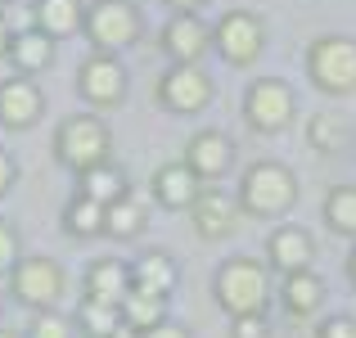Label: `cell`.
I'll return each instance as SVG.
<instances>
[{
  "mask_svg": "<svg viewBox=\"0 0 356 338\" xmlns=\"http://www.w3.org/2000/svg\"><path fill=\"white\" fill-rule=\"evenodd\" d=\"M212 298L217 307L235 321V316H266L270 303V266L257 257H226L212 275Z\"/></svg>",
  "mask_w": 356,
  "mask_h": 338,
  "instance_id": "1",
  "label": "cell"
},
{
  "mask_svg": "<svg viewBox=\"0 0 356 338\" xmlns=\"http://www.w3.org/2000/svg\"><path fill=\"white\" fill-rule=\"evenodd\" d=\"M108 158H113V131L99 113H68L54 127V163L63 172L81 176L90 167L108 163Z\"/></svg>",
  "mask_w": 356,
  "mask_h": 338,
  "instance_id": "2",
  "label": "cell"
},
{
  "mask_svg": "<svg viewBox=\"0 0 356 338\" xmlns=\"http://www.w3.org/2000/svg\"><path fill=\"white\" fill-rule=\"evenodd\" d=\"M235 199H239L243 217H257V221L284 217L298 203V176L289 172L284 163H275V158H261V163L243 167Z\"/></svg>",
  "mask_w": 356,
  "mask_h": 338,
  "instance_id": "3",
  "label": "cell"
},
{
  "mask_svg": "<svg viewBox=\"0 0 356 338\" xmlns=\"http://www.w3.org/2000/svg\"><path fill=\"white\" fill-rule=\"evenodd\" d=\"M81 36L90 41V54H122L145 36V14L136 0H90Z\"/></svg>",
  "mask_w": 356,
  "mask_h": 338,
  "instance_id": "4",
  "label": "cell"
},
{
  "mask_svg": "<svg viewBox=\"0 0 356 338\" xmlns=\"http://www.w3.org/2000/svg\"><path fill=\"white\" fill-rule=\"evenodd\" d=\"M5 280H9V298L27 312H59V303L68 298V271L45 252L23 257Z\"/></svg>",
  "mask_w": 356,
  "mask_h": 338,
  "instance_id": "5",
  "label": "cell"
},
{
  "mask_svg": "<svg viewBox=\"0 0 356 338\" xmlns=\"http://www.w3.org/2000/svg\"><path fill=\"white\" fill-rule=\"evenodd\" d=\"M307 77L325 95H352L356 90V41L352 36H316L307 50Z\"/></svg>",
  "mask_w": 356,
  "mask_h": 338,
  "instance_id": "6",
  "label": "cell"
},
{
  "mask_svg": "<svg viewBox=\"0 0 356 338\" xmlns=\"http://www.w3.org/2000/svg\"><path fill=\"white\" fill-rule=\"evenodd\" d=\"M212 50L230 63V68H248V63L261 59L266 50V23L252 9H230V14L217 18L212 27Z\"/></svg>",
  "mask_w": 356,
  "mask_h": 338,
  "instance_id": "7",
  "label": "cell"
},
{
  "mask_svg": "<svg viewBox=\"0 0 356 338\" xmlns=\"http://www.w3.org/2000/svg\"><path fill=\"white\" fill-rule=\"evenodd\" d=\"M293 113H298V99H293L289 81H280V77L248 81V90H243V122L257 136H280L293 122Z\"/></svg>",
  "mask_w": 356,
  "mask_h": 338,
  "instance_id": "8",
  "label": "cell"
},
{
  "mask_svg": "<svg viewBox=\"0 0 356 338\" xmlns=\"http://www.w3.org/2000/svg\"><path fill=\"white\" fill-rule=\"evenodd\" d=\"M127 90H131V77L118 54H86L77 63V95L86 108L108 113V108L127 104Z\"/></svg>",
  "mask_w": 356,
  "mask_h": 338,
  "instance_id": "9",
  "label": "cell"
},
{
  "mask_svg": "<svg viewBox=\"0 0 356 338\" xmlns=\"http://www.w3.org/2000/svg\"><path fill=\"white\" fill-rule=\"evenodd\" d=\"M158 104L167 113H176V118H194V113H203L212 104V95H217V86H212V77L203 72V63H172V68L158 77Z\"/></svg>",
  "mask_w": 356,
  "mask_h": 338,
  "instance_id": "10",
  "label": "cell"
},
{
  "mask_svg": "<svg viewBox=\"0 0 356 338\" xmlns=\"http://www.w3.org/2000/svg\"><path fill=\"white\" fill-rule=\"evenodd\" d=\"M45 118V90L36 77H0V127L5 131H32Z\"/></svg>",
  "mask_w": 356,
  "mask_h": 338,
  "instance_id": "11",
  "label": "cell"
},
{
  "mask_svg": "<svg viewBox=\"0 0 356 338\" xmlns=\"http://www.w3.org/2000/svg\"><path fill=\"white\" fill-rule=\"evenodd\" d=\"M158 45L172 63H203V54L212 50V27L203 23V14H172L158 32Z\"/></svg>",
  "mask_w": 356,
  "mask_h": 338,
  "instance_id": "12",
  "label": "cell"
},
{
  "mask_svg": "<svg viewBox=\"0 0 356 338\" xmlns=\"http://www.w3.org/2000/svg\"><path fill=\"white\" fill-rule=\"evenodd\" d=\"M312 261H316L312 230L284 221V225H275V230L266 234V266L270 271H280V275H298V271H312Z\"/></svg>",
  "mask_w": 356,
  "mask_h": 338,
  "instance_id": "13",
  "label": "cell"
},
{
  "mask_svg": "<svg viewBox=\"0 0 356 338\" xmlns=\"http://www.w3.org/2000/svg\"><path fill=\"white\" fill-rule=\"evenodd\" d=\"M185 163H190V172L199 176V181H221V176L235 167V140L217 127H203V131H194L190 145H185Z\"/></svg>",
  "mask_w": 356,
  "mask_h": 338,
  "instance_id": "14",
  "label": "cell"
},
{
  "mask_svg": "<svg viewBox=\"0 0 356 338\" xmlns=\"http://www.w3.org/2000/svg\"><path fill=\"white\" fill-rule=\"evenodd\" d=\"M203 190H208V185L190 172L185 158H181V163H163L154 176H149V194H154V203L167 208V212H190L194 203H199Z\"/></svg>",
  "mask_w": 356,
  "mask_h": 338,
  "instance_id": "15",
  "label": "cell"
},
{
  "mask_svg": "<svg viewBox=\"0 0 356 338\" xmlns=\"http://www.w3.org/2000/svg\"><path fill=\"white\" fill-rule=\"evenodd\" d=\"M239 217H243L239 199H230V194L217 190V185H208V190L199 194V203L190 208L194 234H199V239H208V243L230 239V234H235V225H239Z\"/></svg>",
  "mask_w": 356,
  "mask_h": 338,
  "instance_id": "16",
  "label": "cell"
},
{
  "mask_svg": "<svg viewBox=\"0 0 356 338\" xmlns=\"http://www.w3.org/2000/svg\"><path fill=\"white\" fill-rule=\"evenodd\" d=\"M5 59H9V68H14L18 77H41V72H50L54 59H59V41H54V36H45L41 27L27 23L23 32H14Z\"/></svg>",
  "mask_w": 356,
  "mask_h": 338,
  "instance_id": "17",
  "label": "cell"
},
{
  "mask_svg": "<svg viewBox=\"0 0 356 338\" xmlns=\"http://www.w3.org/2000/svg\"><path fill=\"white\" fill-rule=\"evenodd\" d=\"M131 293V261L122 257H95L81 271V298H95V303L122 307Z\"/></svg>",
  "mask_w": 356,
  "mask_h": 338,
  "instance_id": "18",
  "label": "cell"
},
{
  "mask_svg": "<svg viewBox=\"0 0 356 338\" xmlns=\"http://www.w3.org/2000/svg\"><path fill=\"white\" fill-rule=\"evenodd\" d=\"M176 284H181V266H176V257L167 248H145L140 257H131V289L172 298Z\"/></svg>",
  "mask_w": 356,
  "mask_h": 338,
  "instance_id": "19",
  "label": "cell"
},
{
  "mask_svg": "<svg viewBox=\"0 0 356 338\" xmlns=\"http://www.w3.org/2000/svg\"><path fill=\"white\" fill-rule=\"evenodd\" d=\"M32 27H41L45 36L63 41V36H77L86 27V5L81 0H32Z\"/></svg>",
  "mask_w": 356,
  "mask_h": 338,
  "instance_id": "20",
  "label": "cell"
},
{
  "mask_svg": "<svg viewBox=\"0 0 356 338\" xmlns=\"http://www.w3.org/2000/svg\"><path fill=\"white\" fill-rule=\"evenodd\" d=\"M280 303H284V312L293 316V321H307V316H316L321 303H325V280L316 275V271L284 275V284H280Z\"/></svg>",
  "mask_w": 356,
  "mask_h": 338,
  "instance_id": "21",
  "label": "cell"
},
{
  "mask_svg": "<svg viewBox=\"0 0 356 338\" xmlns=\"http://www.w3.org/2000/svg\"><path fill=\"white\" fill-rule=\"evenodd\" d=\"M59 230L68 234V239H99L104 234V203L86 199V194H72L68 203L59 208Z\"/></svg>",
  "mask_w": 356,
  "mask_h": 338,
  "instance_id": "22",
  "label": "cell"
},
{
  "mask_svg": "<svg viewBox=\"0 0 356 338\" xmlns=\"http://www.w3.org/2000/svg\"><path fill=\"white\" fill-rule=\"evenodd\" d=\"M77 194H86V199H95V203L108 208V203H118V199L131 194V176L108 158V163H99V167H90V172L77 176Z\"/></svg>",
  "mask_w": 356,
  "mask_h": 338,
  "instance_id": "23",
  "label": "cell"
},
{
  "mask_svg": "<svg viewBox=\"0 0 356 338\" xmlns=\"http://www.w3.org/2000/svg\"><path fill=\"white\" fill-rule=\"evenodd\" d=\"M145 225H149V208L136 199V194H127V199H118V203H108V208H104V234H108V239H118V243L140 239Z\"/></svg>",
  "mask_w": 356,
  "mask_h": 338,
  "instance_id": "24",
  "label": "cell"
},
{
  "mask_svg": "<svg viewBox=\"0 0 356 338\" xmlns=\"http://www.w3.org/2000/svg\"><path fill=\"white\" fill-rule=\"evenodd\" d=\"M72 325H77L81 338H113L122 330V307L95 303V298H81V303L72 307Z\"/></svg>",
  "mask_w": 356,
  "mask_h": 338,
  "instance_id": "25",
  "label": "cell"
},
{
  "mask_svg": "<svg viewBox=\"0 0 356 338\" xmlns=\"http://www.w3.org/2000/svg\"><path fill=\"white\" fill-rule=\"evenodd\" d=\"M122 321H127L131 330H140V334L158 330V325H167V321H172V316H167V298H158V293H140V289H131V293H127V303H122Z\"/></svg>",
  "mask_w": 356,
  "mask_h": 338,
  "instance_id": "26",
  "label": "cell"
},
{
  "mask_svg": "<svg viewBox=\"0 0 356 338\" xmlns=\"http://www.w3.org/2000/svg\"><path fill=\"white\" fill-rule=\"evenodd\" d=\"M325 225L343 239H356V185H339L325 194Z\"/></svg>",
  "mask_w": 356,
  "mask_h": 338,
  "instance_id": "27",
  "label": "cell"
},
{
  "mask_svg": "<svg viewBox=\"0 0 356 338\" xmlns=\"http://www.w3.org/2000/svg\"><path fill=\"white\" fill-rule=\"evenodd\" d=\"M23 338H81L68 312H27Z\"/></svg>",
  "mask_w": 356,
  "mask_h": 338,
  "instance_id": "28",
  "label": "cell"
},
{
  "mask_svg": "<svg viewBox=\"0 0 356 338\" xmlns=\"http://www.w3.org/2000/svg\"><path fill=\"white\" fill-rule=\"evenodd\" d=\"M307 136H312V145H316V149H325V154H334V149L348 145V127H343L334 113H321V118H312Z\"/></svg>",
  "mask_w": 356,
  "mask_h": 338,
  "instance_id": "29",
  "label": "cell"
},
{
  "mask_svg": "<svg viewBox=\"0 0 356 338\" xmlns=\"http://www.w3.org/2000/svg\"><path fill=\"white\" fill-rule=\"evenodd\" d=\"M23 230H18L9 217H0V275H9V271L23 261Z\"/></svg>",
  "mask_w": 356,
  "mask_h": 338,
  "instance_id": "30",
  "label": "cell"
},
{
  "mask_svg": "<svg viewBox=\"0 0 356 338\" xmlns=\"http://www.w3.org/2000/svg\"><path fill=\"white\" fill-rule=\"evenodd\" d=\"M230 338H270L266 316H235L230 321Z\"/></svg>",
  "mask_w": 356,
  "mask_h": 338,
  "instance_id": "31",
  "label": "cell"
},
{
  "mask_svg": "<svg viewBox=\"0 0 356 338\" xmlns=\"http://www.w3.org/2000/svg\"><path fill=\"white\" fill-rule=\"evenodd\" d=\"M316 338H356V316H325L316 325Z\"/></svg>",
  "mask_w": 356,
  "mask_h": 338,
  "instance_id": "32",
  "label": "cell"
},
{
  "mask_svg": "<svg viewBox=\"0 0 356 338\" xmlns=\"http://www.w3.org/2000/svg\"><path fill=\"white\" fill-rule=\"evenodd\" d=\"M14 185H18V158L9 149H0V199L14 194Z\"/></svg>",
  "mask_w": 356,
  "mask_h": 338,
  "instance_id": "33",
  "label": "cell"
},
{
  "mask_svg": "<svg viewBox=\"0 0 356 338\" xmlns=\"http://www.w3.org/2000/svg\"><path fill=\"white\" fill-rule=\"evenodd\" d=\"M145 338H190V330H185L181 321H167V325H158V330H149Z\"/></svg>",
  "mask_w": 356,
  "mask_h": 338,
  "instance_id": "34",
  "label": "cell"
},
{
  "mask_svg": "<svg viewBox=\"0 0 356 338\" xmlns=\"http://www.w3.org/2000/svg\"><path fill=\"white\" fill-rule=\"evenodd\" d=\"M167 9H172V14H199L203 5H208V0H163Z\"/></svg>",
  "mask_w": 356,
  "mask_h": 338,
  "instance_id": "35",
  "label": "cell"
},
{
  "mask_svg": "<svg viewBox=\"0 0 356 338\" xmlns=\"http://www.w3.org/2000/svg\"><path fill=\"white\" fill-rule=\"evenodd\" d=\"M9 41H14V27H9L5 9H0V59H5V54H9Z\"/></svg>",
  "mask_w": 356,
  "mask_h": 338,
  "instance_id": "36",
  "label": "cell"
},
{
  "mask_svg": "<svg viewBox=\"0 0 356 338\" xmlns=\"http://www.w3.org/2000/svg\"><path fill=\"white\" fill-rule=\"evenodd\" d=\"M113 338H145V334H140V330H131V325H127V321H122V330H118Z\"/></svg>",
  "mask_w": 356,
  "mask_h": 338,
  "instance_id": "37",
  "label": "cell"
},
{
  "mask_svg": "<svg viewBox=\"0 0 356 338\" xmlns=\"http://www.w3.org/2000/svg\"><path fill=\"white\" fill-rule=\"evenodd\" d=\"M348 280L356 284V243H352V252H348Z\"/></svg>",
  "mask_w": 356,
  "mask_h": 338,
  "instance_id": "38",
  "label": "cell"
},
{
  "mask_svg": "<svg viewBox=\"0 0 356 338\" xmlns=\"http://www.w3.org/2000/svg\"><path fill=\"white\" fill-rule=\"evenodd\" d=\"M0 338H23V334H14V330H0Z\"/></svg>",
  "mask_w": 356,
  "mask_h": 338,
  "instance_id": "39",
  "label": "cell"
},
{
  "mask_svg": "<svg viewBox=\"0 0 356 338\" xmlns=\"http://www.w3.org/2000/svg\"><path fill=\"white\" fill-rule=\"evenodd\" d=\"M5 5H14V0H0V9H5Z\"/></svg>",
  "mask_w": 356,
  "mask_h": 338,
  "instance_id": "40",
  "label": "cell"
},
{
  "mask_svg": "<svg viewBox=\"0 0 356 338\" xmlns=\"http://www.w3.org/2000/svg\"><path fill=\"white\" fill-rule=\"evenodd\" d=\"M0 312H5V303H0Z\"/></svg>",
  "mask_w": 356,
  "mask_h": 338,
  "instance_id": "41",
  "label": "cell"
}]
</instances>
